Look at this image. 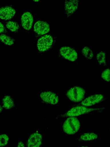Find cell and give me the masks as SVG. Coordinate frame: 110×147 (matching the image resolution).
Segmentation results:
<instances>
[{
  "mask_svg": "<svg viewBox=\"0 0 110 147\" xmlns=\"http://www.w3.org/2000/svg\"><path fill=\"white\" fill-rule=\"evenodd\" d=\"M66 112L58 115L56 118L66 117H74L95 111L99 112L103 111L106 107L92 108L82 105H74Z\"/></svg>",
  "mask_w": 110,
  "mask_h": 147,
  "instance_id": "6da1fadb",
  "label": "cell"
},
{
  "mask_svg": "<svg viewBox=\"0 0 110 147\" xmlns=\"http://www.w3.org/2000/svg\"><path fill=\"white\" fill-rule=\"evenodd\" d=\"M56 39V36L51 33L46 34L41 37L37 43L38 53H45L49 51L53 47Z\"/></svg>",
  "mask_w": 110,
  "mask_h": 147,
  "instance_id": "7a4b0ae2",
  "label": "cell"
},
{
  "mask_svg": "<svg viewBox=\"0 0 110 147\" xmlns=\"http://www.w3.org/2000/svg\"><path fill=\"white\" fill-rule=\"evenodd\" d=\"M80 125V122L77 118L69 117L64 121L62 125V128L66 134L72 135L78 131Z\"/></svg>",
  "mask_w": 110,
  "mask_h": 147,
  "instance_id": "3957f363",
  "label": "cell"
},
{
  "mask_svg": "<svg viewBox=\"0 0 110 147\" xmlns=\"http://www.w3.org/2000/svg\"><path fill=\"white\" fill-rule=\"evenodd\" d=\"M85 94V90L80 87L76 86L71 88L66 94L70 100L75 102H81L84 98Z\"/></svg>",
  "mask_w": 110,
  "mask_h": 147,
  "instance_id": "277c9868",
  "label": "cell"
},
{
  "mask_svg": "<svg viewBox=\"0 0 110 147\" xmlns=\"http://www.w3.org/2000/svg\"><path fill=\"white\" fill-rule=\"evenodd\" d=\"M59 56L71 61H74L78 58L76 50L74 48L68 46L61 47L59 50Z\"/></svg>",
  "mask_w": 110,
  "mask_h": 147,
  "instance_id": "5b68a950",
  "label": "cell"
},
{
  "mask_svg": "<svg viewBox=\"0 0 110 147\" xmlns=\"http://www.w3.org/2000/svg\"><path fill=\"white\" fill-rule=\"evenodd\" d=\"M107 98V97L102 94H94L85 98L76 105L90 106L103 102Z\"/></svg>",
  "mask_w": 110,
  "mask_h": 147,
  "instance_id": "8992f818",
  "label": "cell"
},
{
  "mask_svg": "<svg viewBox=\"0 0 110 147\" xmlns=\"http://www.w3.org/2000/svg\"><path fill=\"white\" fill-rule=\"evenodd\" d=\"M50 29L49 24L44 20L38 21L34 26V33L37 37L45 35L49 32Z\"/></svg>",
  "mask_w": 110,
  "mask_h": 147,
  "instance_id": "52a82bcc",
  "label": "cell"
},
{
  "mask_svg": "<svg viewBox=\"0 0 110 147\" xmlns=\"http://www.w3.org/2000/svg\"><path fill=\"white\" fill-rule=\"evenodd\" d=\"M42 137L39 133L36 132L30 135L26 147H42Z\"/></svg>",
  "mask_w": 110,
  "mask_h": 147,
  "instance_id": "ba28073f",
  "label": "cell"
},
{
  "mask_svg": "<svg viewBox=\"0 0 110 147\" xmlns=\"http://www.w3.org/2000/svg\"><path fill=\"white\" fill-rule=\"evenodd\" d=\"M40 97L44 103L52 105L57 104L59 101V98L55 93L51 91H46L42 92Z\"/></svg>",
  "mask_w": 110,
  "mask_h": 147,
  "instance_id": "9c48e42d",
  "label": "cell"
},
{
  "mask_svg": "<svg viewBox=\"0 0 110 147\" xmlns=\"http://www.w3.org/2000/svg\"><path fill=\"white\" fill-rule=\"evenodd\" d=\"M16 11L12 5H7L0 7V18L5 20H9L14 16Z\"/></svg>",
  "mask_w": 110,
  "mask_h": 147,
  "instance_id": "30bf717a",
  "label": "cell"
},
{
  "mask_svg": "<svg viewBox=\"0 0 110 147\" xmlns=\"http://www.w3.org/2000/svg\"><path fill=\"white\" fill-rule=\"evenodd\" d=\"M79 1L69 0L64 1V10L67 17L71 16L77 9Z\"/></svg>",
  "mask_w": 110,
  "mask_h": 147,
  "instance_id": "8fae6325",
  "label": "cell"
},
{
  "mask_svg": "<svg viewBox=\"0 0 110 147\" xmlns=\"http://www.w3.org/2000/svg\"><path fill=\"white\" fill-rule=\"evenodd\" d=\"M21 24L22 27L27 30L31 28L33 23V17L32 14L28 11L23 13L21 17Z\"/></svg>",
  "mask_w": 110,
  "mask_h": 147,
  "instance_id": "7c38bea8",
  "label": "cell"
},
{
  "mask_svg": "<svg viewBox=\"0 0 110 147\" xmlns=\"http://www.w3.org/2000/svg\"><path fill=\"white\" fill-rule=\"evenodd\" d=\"M98 137V135L95 133L87 132L82 134L75 139V140L80 142L90 141L96 140Z\"/></svg>",
  "mask_w": 110,
  "mask_h": 147,
  "instance_id": "4fadbf2b",
  "label": "cell"
},
{
  "mask_svg": "<svg viewBox=\"0 0 110 147\" xmlns=\"http://www.w3.org/2000/svg\"><path fill=\"white\" fill-rule=\"evenodd\" d=\"M5 27L11 32H17L19 31L20 28L18 24L15 21H8L3 22Z\"/></svg>",
  "mask_w": 110,
  "mask_h": 147,
  "instance_id": "5bb4252c",
  "label": "cell"
},
{
  "mask_svg": "<svg viewBox=\"0 0 110 147\" xmlns=\"http://www.w3.org/2000/svg\"><path fill=\"white\" fill-rule=\"evenodd\" d=\"M3 107L6 109H10L14 106L13 99L10 96L6 95L3 99Z\"/></svg>",
  "mask_w": 110,
  "mask_h": 147,
  "instance_id": "9a60e30c",
  "label": "cell"
},
{
  "mask_svg": "<svg viewBox=\"0 0 110 147\" xmlns=\"http://www.w3.org/2000/svg\"><path fill=\"white\" fill-rule=\"evenodd\" d=\"M0 38L1 42L9 46L13 45L15 41L14 38L5 34H1Z\"/></svg>",
  "mask_w": 110,
  "mask_h": 147,
  "instance_id": "2e32d148",
  "label": "cell"
},
{
  "mask_svg": "<svg viewBox=\"0 0 110 147\" xmlns=\"http://www.w3.org/2000/svg\"><path fill=\"white\" fill-rule=\"evenodd\" d=\"M106 53L101 51L98 53L96 56V58L99 65L103 66H107L106 61Z\"/></svg>",
  "mask_w": 110,
  "mask_h": 147,
  "instance_id": "e0dca14e",
  "label": "cell"
},
{
  "mask_svg": "<svg viewBox=\"0 0 110 147\" xmlns=\"http://www.w3.org/2000/svg\"><path fill=\"white\" fill-rule=\"evenodd\" d=\"M82 55L86 58L88 59H92L94 54L92 50L89 47H85L81 51Z\"/></svg>",
  "mask_w": 110,
  "mask_h": 147,
  "instance_id": "ac0fdd59",
  "label": "cell"
},
{
  "mask_svg": "<svg viewBox=\"0 0 110 147\" xmlns=\"http://www.w3.org/2000/svg\"><path fill=\"white\" fill-rule=\"evenodd\" d=\"M101 77L105 81L110 82V69L107 68L103 71Z\"/></svg>",
  "mask_w": 110,
  "mask_h": 147,
  "instance_id": "d6986e66",
  "label": "cell"
},
{
  "mask_svg": "<svg viewBox=\"0 0 110 147\" xmlns=\"http://www.w3.org/2000/svg\"><path fill=\"white\" fill-rule=\"evenodd\" d=\"M9 138L5 134H1L0 136V147H3L6 145L8 142Z\"/></svg>",
  "mask_w": 110,
  "mask_h": 147,
  "instance_id": "ffe728a7",
  "label": "cell"
},
{
  "mask_svg": "<svg viewBox=\"0 0 110 147\" xmlns=\"http://www.w3.org/2000/svg\"><path fill=\"white\" fill-rule=\"evenodd\" d=\"M5 26L0 22V34H4L7 32V31Z\"/></svg>",
  "mask_w": 110,
  "mask_h": 147,
  "instance_id": "44dd1931",
  "label": "cell"
},
{
  "mask_svg": "<svg viewBox=\"0 0 110 147\" xmlns=\"http://www.w3.org/2000/svg\"><path fill=\"white\" fill-rule=\"evenodd\" d=\"M17 147H25L23 142L20 140H19L17 145Z\"/></svg>",
  "mask_w": 110,
  "mask_h": 147,
  "instance_id": "7402d4cb",
  "label": "cell"
},
{
  "mask_svg": "<svg viewBox=\"0 0 110 147\" xmlns=\"http://www.w3.org/2000/svg\"><path fill=\"white\" fill-rule=\"evenodd\" d=\"M80 147H91L89 146H82Z\"/></svg>",
  "mask_w": 110,
  "mask_h": 147,
  "instance_id": "603a6c76",
  "label": "cell"
},
{
  "mask_svg": "<svg viewBox=\"0 0 110 147\" xmlns=\"http://www.w3.org/2000/svg\"><path fill=\"white\" fill-rule=\"evenodd\" d=\"M34 1L38 2V1H39V0H34Z\"/></svg>",
  "mask_w": 110,
  "mask_h": 147,
  "instance_id": "cb8c5ba5",
  "label": "cell"
},
{
  "mask_svg": "<svg viewBox=\"0 0 110 147\" xmlns=\"http://www.w3.org/2000/svg\"></svg>",
  "mask_w": 110,
  "mask_h": 147,
  "instance_id": "d4e9b609",
  "label": "cell"
},
{
  "mask_svg": "<svg viewBox=\"0 0 110 147\" xmlns=\"http://www.w3.org/2000/svg\"></svg>",
  "mask_w": 110,
  "mask_h": 147,
  "instance_id": "484cf974",
  "label": "cell"
}]
</instances>
